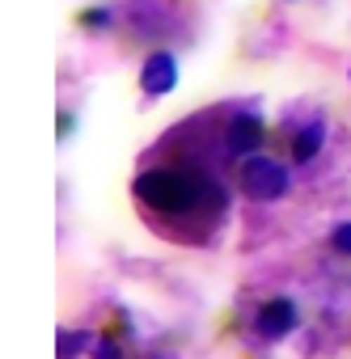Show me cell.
I'll use <instances>...</instances> for the list:
<instances>
[{
	"mask_svg": "<svg viewBox=\"0 0 351 359\" xmlns=\"http://www.w3.org/2000/svg\"><path fill=\"white\" fill-rule=\"evenodd\" d=\"M237 182H241V191L250 195V199H258V203H275V199H284L288 195V187H292V177H288V169L279 165V161H271V156H246L241 161V169H237Z\"/></svg>",
	"mask_w": 351,
	"mask_h": 359,
	"instance_id": "obj_2",
	"label": "cell"
},
{
	"mask_svg": "<svg viewBox=\"0 0 351 359\" xmlns=\"http://www.w3.org/2000/svg\"><path fill=\"white\" fill-rule=\"evenodd\" d=\"M140 85H144V93H152V97L169 93L173 85H178V64H173V55H169V51L148 55L144 68H140Z\"/></svg>",
	"mask_w": 351,
	"mask_h": 359,
	"instance_id": "obj_5",
	"label": "cell"
},
{
	"mask_svg": "<svg viewBox=\"0 0 351 359\" xmlns=\"http://www.w3.org/2000/svg\"><path fill=\"white\" fill-rule=\"evenodd\" d=\"M85 342H89L85 334H72V330H64V334H60V359H72V346L81 351Z\"/></svg>",
	"mask_w": 351,
	"mask_h": 359,
	"instance_id": "obj_9",
	"label": "cell"
},
{
	"mask_svg": "<svg viewBox=\"0 0 351 359\" xmlns=\"http://www.w3.org/2000/svg\"><path fill=\"white\" fill-rule=\"evenodd\" d=\"M55 131H60V140H68V135H72V114H68V110H60V118H55Z\"/></svg>",
	"mask_w": 351,
	"mask_h": 359,
	"instance_id": "obj_12",
	"label": "cell"
},
{
	"mask_svg": "<svg viewBox=\"0 0 351 359\" xmlns=\"http://www.w3.org/2000/svg\"><path fill=\"white\" fill-rule=\"evenodd\" d=\"M135 199L144 208H152L157 216H191V212H208L212 203L225 208L220 187L208 173L191 169V165H157L144 169L135 177Z\"/></svg>",
	"mask_w": 351,
	"mask_h": 359,
	"instance_id": "obj_1",
	"label": "cell"
},
{
	"mask_svg": "<svg viewBox=\"0 0 351 359\" xmlns=\"http://www.w3.org/2000/svg\"><path fill=\"white\" fill-rule=\"evenodd\" d=\"M77 22H81L85 30H106V26H110V13H106V9H85V13H77Z\"/></svg>",
	"mask_w": 351,
	"mask_h": 359,
	"instance_id": "obj_7",
	"label": "cell"
},
{
	"mask_svg": "<svg viewBox=\"0 0 351 359\" xmlns=\"http://www.w3.org/2000/svg\"><path fill=\"white\" fill-rule=\"evenodd\" d=\"M322 140H326V127L317 123V118H309V123H300L292 135H288V152H292V161L296 165H305V161H313L317 152H322Z\"/></svg>",
	"mask_w": 351,
	"mask_h": 359,
	"instance_id": "obj_6",
	"label": "cell"
},
{
	"mask_svg": "<svg viewBox=\"0 0 351 359\" xmlns=\"http://www.w3.org/2000/svg\"><path fill=\"white\" fill-rule=\"evenodd\" d=\"M93 359H123L119 338H102V342H93Z\"/></svg>",
	"mask_w": 351,
	"mask_h": 359,
	"instance_id": "obj_10",
	"label": "cell"
},
{
	"mask_svg": "<svg viewBox=\"0 0 351 359\" xmlns=\"http://www.w3.org/2000/svg\"><path fill=\"white\" fill-rule=\"evenodd\" d=\"M330 245H334L343 258H351V220H347V224H338V229L330 233Z\"/></svg>",
	"mask_w": 351,
	"mask_h": 359,
	"instance_id": "obj_8",
	"label": "cell"
},
{
	"mask_svg": "<svg viewBox=\"0 0 351 359\" xmlns=\"http://www.w3.org/2000/svg\"><path fill=\"white\" fill-rule=\"evenodd\" d=\"M296 325H300V313H296V304H292L288 296H275V300H267V304L254 313V330H258L267 342L288 338Z\"/></svg>",
	"mask_w": 351,
	"mask_h": 359,
	"instance_id": "obj_3",
	"label": "cell"
},
{
	"mask_svg": "<svg viewBox=\"0 0 351 359\" xmlns=\"http://www.w3.org/2000/svg\"><path fill=\"white\" fill-rule=\"evenodd\" d=\"M123 334H127V317L114 313V321H106V334H102V338H123Z\"/></svg>",
	"mask_w": 351,
	"mask_h": 359,
	"instance_id": "obj_11",
	"label": "cell"
},
{
	"mask_svg": "<svg viewBox=\"0 0 351 359\" xmlns=\"http://www.w3.org/2000/svg\"><path fill=\"white\" fill-rule=\"evenodd\" d=\"M263 135H267V127H263L258 114H233L229 118V131H225V144L237 156H254L263 148Z\"/></svg>",
	"mask_w": 351,
	"mask_h": 359,
	"instance_id": "obj_4",
	"label": "cell"
}]
</instances>
